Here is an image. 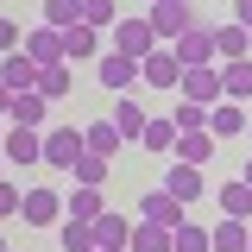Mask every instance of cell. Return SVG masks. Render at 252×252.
I'll return each instance as SVG.
<instances>
[{
	"label": "cell",
	"instance_id": "1",
	"mask_svg": "<svg viewBox=\"0 0 252 252\" xmlns=\"http://www.w3.org/2000/svg\"><path fill=\"white\" fill-rule=\"evenodd\" d=\"M145 26L158 32V44H170V38H183V32L195 26V6H189V0H152V6H145Z\"/></svg>",
	"mask_w": 252,
	"mask_h": 252
},
{
	"label": "cell",
	"instance_id": "2",
	"mask_svg": "<svg viewBox=\"0 0 252 252\" xmlns=\"http://www.w3.org/2000/svg\"><path fill=\"white\" fill-rule=\"evenodd\" d=\"M0 158L19 164V170H26V164H44V132H38V126H6V132H0Z\"/></svg>",
	"mask_w": 252,
	"mask_h": 252
},
{
	"label": "cell",
	"instance_id": "3",
	"mask_svg": "<svg viewBox=\"0 0 252 252\" xmlns=\"http://www.w3.org/2000/svg\"><path fill=\"white\" fill-rule=\"evenodd\" d=\"M107 32H114V51H120V57H132V63L158 51V32L145 26V19H126V13H120V19H114Z\"/></svg>",
	"mask_w": 252,
	"mask_h": 252
},
{
	"label": "cell",
	"instance_id": "4",
	"mask_svg": "<svg viewBox=\"0 0 252 252\" xmlns=\"http://www.w3.org/2000/svg\"><path fill=\"white\" fill-rule=\"evenodd\" d=\"M139 82H152V89L177 94V82H183V63L170 57V44H158L152 57H139Z\"/></svg>",
	"mask_w": 252,
	"mask_h": 252
},
{
	"label": "cell",
	"instance_id": "5",
	"mask_svg": "<svg viewBox=\"0 0 252 252\" xmlns=\"http://www.w3.org/2000/svg\"><path fill=\"white\" fill-rule=\"evenodd\" d=\"M76 158H82V126H51L44 132V164L51 170H69Z\"/></svg>",
	"mask_w": 252,
	"mask_h": 252
},
{
	"label": "cell",
	"instance_id": "6",
	"mask_svg": "<svg viewBox=\"0 0 252 252\" xmlns=\"http://www.w3.org/2000/svg\"><path fill=\"white\" fill-rule=\"evenodd\" d=\"M94 76H101V89L132 94V82H139V63H132V57H120V51H101V57H94Z\"/></svg>",
	"mask_w": 252,
	"mask_h": 252
},
{
	"label": "cell",
	"instance_id": "7",
	"mask_svg": "<svg viewBox=\"0 0 252 252\" xmlns=\"http://www.w3.org/2000/svg\"><path fill=\"white\" fill-rule=\"evenodd\" d=\"M177 94H183V101H195V107H215V101H220V69H215V63H202V69H183Z\"/></svg>",
	"mask_w": 252,
	"mask_h": 252
},
{
	"label": "cell",
	"instance_id": "8",
	"mask_svg": "<svg viewBox=\"0 0 252 252\" xmlns=\"http://www.w3.org/2000/svg\"><path fill=\"white\" fill-rule=\"evenodd\" d=\"M170 57L183 63V69H202V63H215V38H208L202 26H189L183 38H170Z\"/></svg>",
	"mask_w": 252,
	"mask_h": 252
},
{
	"label": "cell",
	"instance_id": "9",
	"mask_svg": "<svg viewBox=\"0 0 252 252\" xmlns=\"http://www.w3.org/2000/svg\"><path fill=\"white\" fill-rule=\"evenodd\" d=\"M19 220H32V227L63 220V195L57 189H26V195H19Z\"/></svg>",
	"mask_w": 252,
	"mask_h": 252
},
{
	"label": "cell",
	"instance_id": "10",
	"mask_svg": "<svg viewBox=\"0 0 252 252\" xmlns=\"http://www.w3.org/2000/svg\"><path fill=\"white\" fill-rule=\"evenodd\" d=\"M139 220H152V227H183L189 208L177 202V195H164V189H152L145 202H139Z\"/></svg>",
	"mask_w": 252,
	"mask_h": 252
},
{
	"label": "cell",
	"instance_id": "11",
	"mask_svg": "<svg viewBox=\"0 0 252 252\" xmlns=\"http://www.w3.org/2000/svg\"><path fill=\"white\" fill-rule=\"evenodd\" d=\"M19 51L44 69V63H63V38H57V26H32L26 38H19Z\"/></svg>",
	"mask_w": 252,
	"mask_h": 252
},
{
	"label": "cell",
	"instance_id": "12",
	"mask_svg": "<svg viewBox=\"0 0 252 252\" xmlns=\"http://www.w3.org/2000/svg\"><path fill=\"white\" fill-rule=\"evenodd\" d=\"M202 132H208V139H233V132H246V107H240V101H215V107H208V126H202Z\"/></svg>",
	"mask_w": 252,
	"mask_h": 252
},
{
	"label": "cell",
	"instance_id": "13",
	"mask_svg": "<svg viewBox=\"0 0 252 252\" xmlns=\"http://www.w3.org/2000/svg\"><path fill=\"white\" fill-rule=\"evenodd\" d=\"M44 120H51V101H44L38 89H26V94L6 101V126H44Z\"/></svg>",
	"mask_w": 252,
	"mask_h": 252
},
{
	"label": "cell",
	"instance_id": "14",
	"mask_svg": "<svg viewBox=\"0 0 252 252\" xmlns=\"http://www.w3.org/2000/svg\"><path fill=\"white\" fill-rule=\"evenodd\" d=\"M63 63H94L101 57V38H94V26H63Z\"/></svg>",
	"mask_w": 252,
	"mask_h": 252
},
{
	"label": "cell",
	"instance_id": "15",
	"mask_svg": "<svg viewBox=\"0 0 252 252\" xmlns=\"http://www.w3.org/2000/svg\"><path fill=\"white\" fill-rule=\"evenodd\" d=\"M0 82H6V94H26L32 82H38V63H32L26 51H6V57H0Z\"/></svg>",
	"mask_w": 252,
	"mask_h": 252
},
{
	"label": "cell",
	"instance_id": "16",
	"mask_svg": "<svg viewBox=\"0 0 252 252\" xmlns=\"http://www.w3.org/2000/svg\"><path fill=\"white\" fill-rule=\"evenodd\" d=\"M215 69H220V101H246V94H252V57L215 63Z\"/></svg>",
	"mask_w": 252,
	"mask_h": 252
},
{
	"label": "cell",
	"instance_id": "17",
	"mask_svg": "<svg viewBox=\"0 0 252 252\" xmlns=\"http://www.w3.org/2000/svg\"><path fill=\"white\" fill-rule=\"evenodd\" d=\"M202 189H208V183H202V170H195V164H170V177H164V195H177V202L189 208Z\"/></svg>",
	"mask_w": 252,
	"mask_h": 252
},
{
	"label": "cell",
	"instance_id": "18",
	"mask_svg": "<svg viewBox=\"0 0 252 252\" xmlns=\"http://www.w3.org/2000/svg\"><path fill=\"white\" fill-rule=\"evenodd\" d=\"M246 233H252V220L220 215V227H208V252H246Z\"/></svg>",
	"mask_w": 252,
	"mask_h": 252
},
{
	"label": "cell",
	"instance_id": "19",
	"mask_svg": "<svg viewBox=\"0 0 252 252\" xmlns=\"http://www.w3.org/2000/svg\"><path fill=\"white\" fill-rule=\"evenodd\" d=\"M215 202H220V215H233V220H252V183H240V177H227V183L215 189Z\"/></svg>",
	"mask_w": 252,
	"mask_h": 252
},
{
	"label": "cell",
	"instance_id": "20",
	"mask_svg": "<svg viewBox=\"0 0 252 252\" xmlns=\"http://www.w3.org/2000/svg\"><path fill=\"white\" fill-rule=\"evenodd\" d=\"M208 38H215V63H233V57H246V51H252V32H246V26H215Z\"/></svg>",
	"mask_w": 252,
	"mask_h": 252
},
{
	"label": "cell",
	"instance_id": "21",
	"mask_svg": "<svg viewBox=\"0 0 252 252\" xmlns=\"http://www.w3.org/2000/svg\"><path fill=\"white\" fill-rule=\"evenodd\" d=\"M69 82H76V63H44L32 89L44 94V101H63V94H69Z\"/></svg>",
	"mask_w": 252,
	"mask_h": 252
},
{
	"label": "cell",
	"instance_id": "22",
	"mask_svg": "<svg viewBox=\"0 0 252 252\" xmlns=\"http://www.w3.org/2000/svg\"><path fill=\"white\" fill-rule=\"evenodd\" d=\"M170 158H177V164H195V170H202V164L215 158V139H208V132H177Z\"/></svg>",
	"mask_w": 252,
	"mask_h": 252
},
{
	"label": "cell",
	"instance_id": "23",
	"mask_svg": "<svg viewBox=\"0 0 252 252\" xmlns=\"http://www.w3.org/2000/svg\"><path fill=\"white\" fill-rule=\"evenodd\" d=\"M94 240H101V246H114V252H126L132 227H126V215H120V208H101V215H94Z\"/></svg>",
	"mask_w": 252,
	"mask_h": 252
},
{
	"label": "cell",
	"instance_id": "24",
	"mask_svg": "<svg viewBox=\"0 0 252 252\" xmlns=\"http://www.w3.org/2000/svg\"><path fill=\"white\" fill-rule=\"evenodd\" d=\"M139 145H145V152H170V145H177V120H170V114H145Z\"/></svg>",
	"mask_w": 252,
	"mask_h": 252
},
{
	"label": "cell",
	"instance_id": "25",
	"mask_svg": "<svg viewBox=\"0 0 252 252\" xmlns=\"http://www.w3.org/2000/svg\"><path fill=\"white\" fill-rule=\"evenodd\" d=\"M101 208H107V202H101V189H69V195H63V220H94L101 215Z\"/></svg>",
	"mask_w": 252,
	"mask_h": 252
},
{
	"label": "cell",
	"instance_id": "26",
	"mask_svg": "<svg viewBox=\"0 0 252 252\" xmlns=\"http://www.w3.org/2000/svg\"><path fill=\"white\" fill-rule=\"evenodd\" d=\"M107 120H114V132H120V139H139V132H145V107H139L132 94H120Z\"/></svg>",
	"mask_w": 252,
	"mask_h": 252
},
{
	"label": "cell",
	"instance_id": "27",
	"mask_svg": "<svg viewBox=\"0 0 252 252\" xmlns=\"http://www.w3.org/2000/svg\"><path fill=\"white\" fill-rule=\"evenodd\" d=\"M82 152H94V158H114V152H120V132H114V120L82 126Z\"/></svg>",
	"mask_w": 252,
	"mask_h": 252
},
{
	"label": "cell",
	"instance_id": "28",
	"mask_svg": "<svg viewBox=\"0 0 252 252\" xmlns=\"http://www.w3.org/2000/svg\"><path fill=\"white\" fill-rule=\"evenodd\" d=\"M69 177H76V183H82V189H101V183H107V177H114V170H107V158H94V152H82V158H76V164H69Z\"/></svg>",
	"mask_w": 252,
	"mask_h": 252
},
{
	"label": "cell",
	"instance_id": "29",
	"mask_svg": "<svg viewBox=\"0 0 252 252\" xmlns=\"http://www.w3.org/2000/svg\"><path fill=\"white\" fill-rule=\"evenodd\" d=\"M126 252H170V227L139 220V227H132V240H126Z\"/></svg>",
	"mask_w": 252,
	"mask_h": 252
},
{
	"label": "cell",
	"instance_id": "30",
	"mask_svg": "<svg viewBox=\"0 0 252 252\" xmlns=\"http://www.w3.org/2000/svg\"><path fill=\"white\" fill-rule=\"evenodd\" d=\"M57 240H63V252H94L101 246V240H94V220H63Z\"/></svg>",
	"mask_w": 252,
	"mask_h": 252
},
{
	"label": "cell",
	"instance_id": "31",
	"mask_svg": "<svg viewBox=\"0 0 252 252\" xmlns=\"http://www.w3.org/2000/svg\"><path fill=\"white\" fill-rule=\"evenodd\" d=\"M44 26H82V0H44Z\"/></svg>",
	"mask_w": 252,
	"mask_h": 252
},
{
	"label": "cell",
	"instance_id": "32",
	"mask_svg": "<svg viewBox=\"0 0 252 252\" xmlns=\"http://www.w3.org/2000/svg\"><path fill=\"white\" fill-rule=\"evenodd\" d=\"M170 252H208V227H170Z\"/></svg>",
	"mask_w": 252,
	"mask_h": 252
},
{
	"label": "cell",
	"instance_id": "33",
	"mask_svg": "<svg viewBox=\"0 0 252 252\" xmlns=\"http://www.w3.org/2000/svg\"><path fill=\"white\" fill-rule=\"evenodd\" d=\"M170 120H177V132H202V126H208V107H195V101H177V107H170Z\"/></svg>",
	"mask_w": 252,
	"mask_h": 252
},
{
	"label": "cell",
	"instance_id": "34",
	"mask_svg": "<svg viewBox=\"0 0 252 252\" xmlns=\"http://www.w3.org/2000/svg\"><path fill=\"white\" fill-rule=\"evenodd\" d=\"M114 19H120V6H114V0H82V26H114Z\"/></svg>",
	"mask_w": 252,
	"mask_h": 252
},
{
	"label": "cell",
	"instance_id": "35",
	"mask_svg": "<svg viewBox=\"0 0 252 252\" xmlns=\"http://www.w3.org/2000/svg\"><path fill=\"white\" fill-rule=\"evenodd\" d=\"M19 38H26L19 19H0V57H6V51H19Z\"/></svg>",
	"mask_w": 252,
	"mask_h": 252
},
{
	"label": "cell",
	"instance_id": "36",
	"mask_svg": "<svg viewBox=\"0 0 252 252\" xmlns=\"http://www.w3.org/2000/svg\"><path fill=\"white\" fill-rule=\"evenodd\" d=\"M6 215H19V189L0 177V220H6Z\"/></svg>",
	"mask_w": 252,
	"mask_h": 252
},
{
	"label": "cell",
	"instance_id": "37",
	"mask_svg": "<svg viewBox=\"0 0 252 252\" xmlns=\"http://www.w3.org/2000/svg\"><path fill=\"white\" fill-rule=\"evenodd\" d=\"M233 26H246V32H252V0H240V6H233Z\"/></svg>",
	"mask_w": 252,
	"mask_h": 252
},
{
	"label": "cell",
	"instance_id": "38",
	"mask_svg": "<svg viewBox=\"0 0 252 252\" xmlns=\"http://www.w3.org/2000/svg\"><path fill=\"white\" fill-rule=\"evenodd\" d=\"M6 101H13V94H6V82H0V120H6Z\"/></svg>",
	"mask_w": 252,
	"mask_h": 252
},
{
	"label": "cell",
	"instance_id": "39",
	"mask_svg": "<svg viewBox=\"0 0 252 252\" xmlns=\"http://www.w3.org/2000/svg\"><path fill=\"white\" fill-rule=\"evenodd\" d=\"M240 183H252V158H246V170H240Z\"/></svg>",
	"mask_w": 252,
	"mask_h": 252
},
{
	"label": "cell",
	"instance_id": "40",
	"mask_svg": "<svg viewBox=\"0 0 252 252\" xmlns=\"http://www.w3.org/2000/svg\"><path fill=\"white\" fill-rule=\"evenodd\" d=\"M94 252H114V246H94Z\"/></svg>",
	"mask_w": 252,
	"mask_h": 252
},
{
	"label": "cell",
	"instance_id": "41",
	"mask_svg": "<svg viewBox=\"0 0 252 252\" xmlns=\"http://www.w3.org/2000/svg\"><path fill=\"white\" fill-rule=\"evenodd\" d=\"M246 252H252V233H246Z\"/></svg>",
	"mask_w": 252,
	"mask_h": 252
},
{
	"label": "cell",
	"instance_id": "42",
	"mask_svg": "<svg viewBox=\"0 0 252 252\" xmlns=\"http://www.w3.org/2000/svg\"><path fill=\"white\" fill-rule=\"evenodd\" d=\"M246 139H252V120H246Z\"/></svg>",
	"mask_w": 252,
	"mask_h": 252
},
{
	"label": "cell",
	"instance_id": "43",
	"mask_svg": "<svg viewBox=\"0 0 252 252\" xmlns=\"http://www.w3.org/2000/svg\"><path fill=\"white\" fill-rule=\"evenodd\" d=\"M0 170H6V158H0Z\"/></svg>",
	"mask_w": 252,
	"mask_h": 252
},
{
	"label": "cell",
	"instance_id": "44",
	"mask_svg": "<svg viewBox=\"0 0 252 252\" xmlns=\"http://www.w3.org/2000/svg\"><path fill=\"white\" fill-rule=\"evenodd\" d=\"M0 132H6V120H0Z\"/></svg>",
	"mask_w": 252,
	"mask_h": 252
},
{
	"label": "cell",
	"instance_id": "45",
	"mask_svg": "<svg viewBox=\"0 0 252 252\" xmlns=\"http://www.w3.org/2000/svg\"><path fill=\"white\" fill-rule=\"evenodd\" d=\"M0 252H6V240H0Z\"/></svg>",
	"mask_w": 252,
	"mask_h": 252
}]
</instances>
